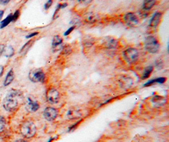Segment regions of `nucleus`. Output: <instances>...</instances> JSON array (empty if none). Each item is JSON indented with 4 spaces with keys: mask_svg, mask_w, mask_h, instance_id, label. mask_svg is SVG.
<instances>
[{
    "mask_svg": "<svg viewBox=\"0 0 169 142\" xmlns=\"http://www.w3.org/2000/svg\"><path fill=\"white\" fill-rule=\"evenodd\" d=\"M144 46H145V48L148 52L153 54L158 53L160 49L158 42L153 36H149L146 39Z\"/></svg>",
    "mask_w": 169,
    "mask_h": 142,
    "instance_id": "obj_3",
    "label": "nucleus"
},
{
    "mask_svg": "<svg viewBox=\"0 0 169 142\" xmlns=\"http://www.w3.org/2000/svg\"><path fill=\"white\" fill-rule=\"evenodd\" d=\"M34 40H30L29 42H27V43L24 45L22 49H21V50L20 51V53L22 54H26L27 52L29 50L30 48L31 47L33 44H34Z\"/></svg>",
    "mask_w": 169,
    "mask_h": 142,
    "instance_id": "obj_13",
    "label": "nucleus"
},
{
    "mask_svg": "<svg viewBox=\"0 0 169 142\" xmlns=\"http://www.w3.org/2000/svg\"><path fill=\"white\" fill-rule=\"evenodd\" d=\"M6 125V120L3 116H0V131L5 128Z\"/></svg>",
    "mask_w": 169,
    "mask_h": 142,
    "instance_id": "obj_19",
    "label": "nucleus"
},
{
    "mask_svg": "<svg viewBox=\"0 0 169 142\" xmlns=\"http://www.w3.org/2000/svg\"><path fill=\"white\" fill-rule=\"evenodd\" d=\"M52 3H53V1H48L46 4H45V5H44V8H45V10H48V8H49L50 7H51V5H52Z\"/></svg>",
    "mask_w": 169,
    "mask_h": 142,
    "instance_id": "obj_24",
    "label": "nucleus"
},
{
    "mask_svg": "<svg viewBox=\"0 0 169 142\" xmlns=\"http://www.w3.org/2000/svg\"><path fill=\"white\" fill-rule=\"evenodd\" d=\"M3 54L7 57H11L14 54V49L11 46H5L3 50Z\"/></svg>",
    "mask_w": 169,
    "mask_h": 142,
    "instance_id": "obj_14",
    "label": "nucleus"
},
{
    "mask_svg": "<svg viewBox=\"0 0 169 142\" xmlns=\"http://www.w3.org/2000/svg\"><path fill=\"white\" fill-rule=\"evenodd\" d=\"M156 1L151 0V1H145L143 3V8L144 10H150L154 5H155Z\"/></svg>",
    "mask_w": 169,
    "mask_h": 142,
    "instance_id": "obj_18",
    "label": "nucleus"
},
{
    "mask_svg": "<svg viewBox=\"0 0 169 142\" xmlns=\"http://www.w3.org/2000/svg\"><path fill=\"white\" fill-rule=\"evenodd\" d=\"M96 20H97V16L95 15L94 14H91V15L87 16V22H94Z\"/></svg>",
    "mask_w": 169,
    "mask_h": 142,
    "instance_id": "obj_20",
    "label": "nucleus"
},
{
    "mask_svg": "<svg viewBox=\"0 0 169 142\" xmlns=\"http://www.w3.org/2000/svg\"><path fill=\"white\" fill-rule=\"evenodd\" d=\"M20 15V12L19 10H17L15 13H14L13 15H12V22H15V21L17 20V19L19 18Z\"/></svg>",
    "mask_w": 169,
    "mask_h": 142,
    "instance_id": "obj_22",
    "label": "nucleus"
},
{
    "mask_svg": "<svg viewBox=\"0 0 169 142\" xmlns=\"http://www.w3.org/2000/svg\"><path fill=\"white\" fill-rule=\"evenodd\" d=\"M26 110L29 113H34L37 111L40 108V104H38L37 101H36L34 98H32L31 97L27 98L26 104Z\"/></svg>",
    "mask_w": 169,
    "mask_h": 142,
    "instance_id": "obj_8",
    "label": "nucleus"
},
{
    "mask_svg": "<svg viewBox=\"0 0 169 142\" xmlns=\"http://www.w3.org/2000/svg\"><path fill=\"white\" fill-rule=\"evenodd\" d=\"M75 26H74V27H70V29H69L68 30H67V31L65 32V34H64V35H65V36H67V35H69V34H70V33L72 32V31H73V30H74V29H75Z\"/></svg>",
    "mask_w": 169,
    "mask_h": 142,
    "instance_id": "obj_25",
    "label": "nucleus"
},
{
    "mask_svg": "<svg viewBox=\"0 0 169 142\" xmlns=\"http://www.w3.org/2000/svg\"><path fill=\"white\" fill-rule=\"evenodd\" d=\"M12 15H13L10 14L5 20L1 21V23H0V29H3L7 27L9 23L12 22Z\"/></svg>",
    "mask_w": 169,
    "mask_h": 142,
    "instance_id": "obj_15",
    "label": "nucleus"
},
{
    "mask_svg": "<svg viewBox=\"0 0 169 142\" xmlns=\"http://www.w3.org/2000/svg\"><path fill=\"white\" fill-rule=\"evenodd\" d=\"M23 101L22 92L18 90L12 89L9 91L3 101V105L5 110L9 112L16 111Z\"/></svg>",
    "mask_w": 169,
    "mask_h": 142,
    "instance_id": "obj_1",
    "label": "nucleus"
},
{
    "mask_svg": "<svg viewBox=\"0 0 169 142\" xmlns=\"http://www.w3.org/2000/svg\"><path fill=\"white\" fill-rule=\"evenodd\" d=\"M124 20L125 23L131 27L136 25L139 22V20L137 16L133 13H127L124 17Z\"/></svg>",
    "mask_w": 169,
    "mask_h": 142,
    "instance_id": "obj_9",
    "label": "nucleus"
},
{
    "mask_svg": "<svg viewBox=\"0 0 169 142\" xmlns=\"http://www.w3.org/2000/svg\"><path fill=\"white\" fill-rule=\"evenodd\" d=\"M139 57L138 51L135 48H128L123 53V58L129 64L134 63L137 61Z\"/></svg>",
    "mask_w": 169,
    "mask_h": 142,
    "instance_id": "obj_4",
    "label": "nucleus"
},
{
    "mask_svg": "<svg viewBox=\"0 0 169 142\" xmlns=\"http://www.w3.org/2000/svg\"><path fill=\"white\" fill-rule=\"evenodd\" d=\"M5 46L3 45H0V56L1 55V54L3 53V50H4Z\"/></svg>",
    "mask_w": 169,
    "mask_h": 142,
    "instance_id": "obj_27",
    "label": "nucleus"
},
{
    "mask_svg": "<svg viewBox=\"0 0 169 142\" xmlns=\"http://www.w3.org/2000/svg\"><path fill=\"white\" fill-rule=\"evenodd\" d=\"M14 77H15V75H14L13 69H10L8 73L7 77H6V78L4 81V85L5 87L9 85H10L14 80Z\"/></svg>",
    "mask_w": 169,
    "mask_h": 142,
    "instance_id": "obj_12",
    "label": "nucleus"
},
{
    "mask_svg": "<svg viewBox=\"0 0 169 142\" xmlns=\"http://www.w3.org/2000/svg\"><path fill=\"white\" fill-rule=\"evenodd\" d=\"M58 111L54 107H47L44 111L43 115L44 118L48 121H53L58 116Z\"/></svg>",
    "mask_w": 169,
    "mask_h": 142,
    "instance_id": "obj_7",
    "label": "nucleus"
},
{
    "mask_svg": "<svg viewBox=\"0 0 169 142\" xmlns=\"http://www.w3.org/2000/svg\"><path fill=\"white\" fill-rule=\"evenodd\" d=\"M29 78L32 82H43L45 79V75L42 69L34 68L30 71Z\"/></svg>",
    "mask_w": 169,
    "mask_h": 142,
    "instance_id": "obj_5",
    "label": "nucleus"
},
{
    "mask_svg": "<svg viewBox=\"0 0 169 142\" xmlns=\"http://www.w3.org/2000/svg\"><path fill=\"white\" fill-rule=\"evenodd\" d=\"M165 81H166V78L160 77V78H156V83H164Z\"/></svg>",
    "mask_w": 169,
    "mask_h": 142,
    "instance_id": "obj_23",
    "label": "nucleus"
},
{
    "mask_svg": "<svg viewBox=\"0 0 169 142\" xmlns=\"http://www.w3.org/2000/svg\"><path fill=\"white\" fill-rule=\"evenodd\" d=\"M15 142H27V141H25V140H18Z\"/></svg>",
    "mask_w": 169,
    "mask_h": 142,
    "instance_id": "obj_31",
    "label": "nucleus"
},
{
    "mask_svg": "<svg viewBox=\"0 0 169 142\" xmlns=\"http://www.w3.org/2000/svg\"><path fill=\"white\" fill-rule=\"evenodd\" d=\"M3 66H0V77L2 76L3 73Z\"/></svg>",
    "mask_w": 169,
    "mask_h": 142,
    "instance_id": "obj_28",
    "label": "nucleus"
},
{
    "mask_svg": "<svg viewBox=\"0 0 169 142\" xmlns=\"http://www.w3.org/2000/svg\"><path fill=\"white\" fill-rule=\"evenodd\" d=\"M38 34V32H34V33H33V34H30V35H27L26 37V38H27V39H29V38H31V37H34V36H35V35H36Z\"/></svg>",
    "mask_w": 169,
    "mask_h": 142,
    "instance_id": "obj_26",
    "label": "nucleus"
},
{
    "mask_svg": "<svg viewBox=\"0 0 169 142\" xmlns=\"http://www.w3.org/2000/svg\"><path fill=\"white\" fill-rule=\"evenodd\" d=\"M129 80V78H124L122 81V86H124V87H129L130 85L129 82H128V80Z\"/></svg>",
    "mask_w": 169,
    "mask_h": 142,
    "instance_id": "obj_21",
    "label": "nucleus"
},
{
    "mask_svg": "<svg viewBox=\"0 0 169 142\" xmlns=\"http://www.w3.org/2000/svg\"><path fill=\"white\" fill-rule=\"evenodd\" d=\"M20 133L24 137L32 138L36 133V126L31 121L24 122L20 127Z\"/></svg>",
    "mask_w": 169,
    "mask_h": 142,
    "instance_id": "obj_2",
    "label": "nucleus"
},
{
    "mask_svg": "<svg viewBox=\"0 0 169 142\" xmlns=\"http://www.w3.org/2000/svg\"><path fill=\"white\" fill-rule=\"evenodd\" d=\"M153 70V66H148V67L146 68L145 69H144L143 75V76H142V79L145 80L146 79V78H148L150 77V75H151V73H152Z\"/></svg>",
    "mask_w": 169,
    "mask_h": 142,
    "instance_id": "obj_16",
    "label": "nucleus"
},
{
    "mask_svg": "<svg viewBox=\"0 0 169 142\" xmlns=\"http://www.w3.org/2000/svg\"><path fill=\"white\" fill-rule=\"evenodd\" d=\"M46 98L49 103L51 104H56L60 100V93L57 90L55 89H51L48 90V92H47Z\"/></svg>",
    "mask_w": 169,
    "mask_h": 142,
    "instance_id": "obj_6",
    "label": "nucleus"
},
{
    "mask_svg": "<svg viewBox=\"0 0 169 142\" xmlns=\"http://www.w3.org/2000/svg\"><path fill=\"white\" fill-rule=\"evenodd\" d=\"M3 13H4V11L3 10H0V20L2 19L3 15Z\"/></svg>",
    "mask_w": 169,
    "mask_h": 142,
    "instance_id": "obj_30",
    "label": "nucleus"
},
{
    "mask_svg": "<svg viewBox=\"0 0 169 142\" xmlns=\"http://www.w3.org/2000/svg\"><path fill=\"white\" fill-rule=\"evenodd\" d=\"M8 3H9V0H7V1H5V0H1V1H0V3L3 4V5L7 4Z\"/></svg>",
    "mask_w": 169,
    "mask_h": 142,
    "instance_id": "obj_29",
    "label": "nucleus"
},
{
    "mask_svg": "<svg viewBox=\"0 0 169 142\" xmlns=\"http://www.w3.org/2000/svg\"><path fill=\"white\" fill-rule=\"evenodd\" d=\"M63 39L60 35H55L52 41V48L54 51L59 50L62 47Z\"/></svg>",
    "mask_w": 169,
    "mask_h": 142,
    "instance_id": "obj_10",
    "label": "nucleus"
},
{
    "mask_svg": "<svg viewBox=\"0 0 169 142\" xmlns=\"http://www.w3.org/2000/svg\"><path fill=\"white\" fill-rule=\"evenodd\" d=\"M161 18H162V13H160V12H156L153 17L152 18V19L150 20V25L152 27H156L158 25V24L160 22L161 20Z\"/></svg>",
    "mask_w": 169,
    "mask_h": 142,
    "instance_id": "obj_11",
    "label": "nucleus"
},
{
    "mask_svg": "<svg viewBox=\"0 0 169 142\" xmlns=\"http://www.w3.org/2000/svg\"><path fill=\"white\" fill-rule=\"evenodd\" d=\"M81 114H80V112L75 111V110H70L68 112L67 116L68 118L70 119H75L77 117H79Z\"/></svg>",
    "mask_w": 169,
    "mask_h": 142,
    "instance_id": "obj_17",
    "label": "nucleus"
}]
</instances>
